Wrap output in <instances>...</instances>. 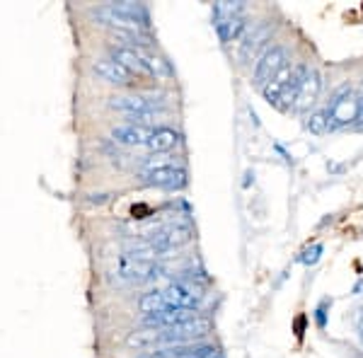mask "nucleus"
Segmentation results:
<instances>
[{"label": "nucleus", "mask_w": 363, "mask_h": 358, "mask_svg": "<svg viewBox=\"0 0 363 358\" xmlns=\"http://www.w3.org/2000/svg\"><path fill=\"white\" fill-rule=\"evenodd\" d=\"M308 66L303 61L298 63H289L281 73L277 75V78L269 83L264 90V97L269 104H274L277 109H291L294 107V99L298 95V90H301L303 80H306L308 75Z\"/></svg>", "instance_id": "f257e3e1"}, {"label": "nucleus", "mask_w": 363, "mask_h": 358, "mask_svg": "<svg viewBox=\"0 0 363 358\" xmlns=\"http://www.w3.org/2000/svg\"><path fill=\"white\" fill-rule=\"evenodd\" d=\"M109 107L124 116L138 119V124H145V119H153L155 114L167 109V99L145 95V92H136V95H114V97H109Z\"/></svg>", "instance_id": "f03ea898"}, {"label": "nucleus", "mask_w": 363, "mask_h": 358, "mask_svg": "<svg viewBox=\"0 0 363 358\" xmlns=\"http://www.w3.org/2000/svg\"><path fill=\"white\" fill-rule=\"evenodd\" d=\"M136 177L148 186H157V189H184L186 186V172L182 167L169 165L165 160H153L145 157L140 162Z\"/></svg>", "instance_id": "7ed1b4c3"}, {"label": "nucleus", "mask_w": 363, "mask_h": 358, "mask_svg": "<svg viewBox=\"0 0 363 358\" xmlns=\"http://www.w3.org/2000/svg\"><path fill=\"white\" fill-rule=\"evenodd\" d=\"M327 121H330V128H339L354 124L359 119V95L351 85H342L332 97L330 107H327Z\"/></svg>", "instance_id": "20e7f679"}, {"label": "nucleus", "mask_w": 363, "mask_h": 358, "mask_svg": "<svg viewBox=\"0 0 363 358\" xmlns=\"http://www.w3.org/2000/svg\"><path fill=\"white\" fill-rule=\"evenodd\" d=\"M291 63V54L286 46H269V49L262 54V58L257 61V68H255V75H252V85L264 90V87L272 83L274 78L284 70L286 66Z\"/></svg>", "instance_id": "39448f33"}, {"label": "nucleus", "mask_w": 363, "mask_h": 358, "mask_svg": "<svg viewBox=\"0 0 363 358\" xmlns=\"http://www.w3.org/2000/svg\"><path fill=\"white\" fill-rule=\"evenodd\" d=\"M213 25L220 42H235L240 32L245 29V5L240 3H218L213 8Z\"/></svg>", "instance_id": "423d86ee"}, {"label": "nucleus", "mask_w": 363, "mask_h": 358, "mask_svg": "<svg viewBox=\"0 0 363 358\" xmlns=\"http://www.w3.org/2000/svg\"><path fill=\"white\" fill-rule=\"evenodd\" d=\"M95 73L99 75L102 80H107L109 85H119V87H136V85H148L150 80L140 78V75L131 73L126 66H121L119 61H114L112 56H104V58H97L95 61Z\"/></svg>", "instance_id": "0eeeda50"}, {"label": "nucleus", "mask_w": 363, "mask_h": 358, "mask_svg": "<svg viewBox=\"0 0 363 358\" xmlns=\"http://www.w3.org/2000/svg\"><path fill=\"white\" fill-rule=\"evenodd\" d=\"M160 296L167 308H184V310H196L199 303L203 301L201 289L194 284H189V281H174V284H167L165 289H160Z\"/></svg>", "instance_id": "6e6552de"}, {"label": "nucleus", "mask_w": 363, "mask_h": 358, "mask_svg": "<svg viewBox=\"0 0 363 358\" xmlns=\"http://www.w3.org/2000/svg\"><path fill=\"white\" fill-rule=\"evenodd\" d=\"M112 274L119 284H143V281L157 279L160 276V267L155 262H138L131 259V257H124Z\"/></svg>", "instance_id": "1a4fd4ad"}, {"label": "nucleus", "mask_w": 363, "mask_h": 358, "mask_svg": "<svg viewBox=\"0 0 363 358\" xmlns=\"http://www.w3.org/2000/svg\"><path fill=\"white\" fill-rule=\"evenodd\" d=\"M199 317V310H184V308H167L157 315L143 317V325L148 330H169V327H177L182 322H189Z\"/></svg>", "instance_id": "9d476101"}, {"label": "nucleus", "mask_w": 363, "mask_h": 358, "mask_svg": "<svg viewBox=\"0 0 363 358\" xmlns=\"http://www.w3.org/2000/svg\"><path fill=\"white\" fill-rule=\"evenodd\" d=\"M320 90H322V78H320V73H318V70L310 68V70H308V75H306V80H303V85H301V90H298V95H296V99H294V107H291V109L298 111V114L308 111L315 102H318Z\"/></svg>", "instance_id": "9b49d317"}, {"label": "nucleus", "mask_w": 363, "mask_h": 358, "mask_svg": "<svg viewBox=\"0 0 363 358\" xmlns=\"http://www.w3.org/2000/svg\"><path fill=\"white\" fill-rule=\"evenodd\" d=\"M155 126L148 124H124V126H116L112 131V136L116 143H124V145H143L148 148L150 138H153Z\"/></svg>", "instance_id": "f8f14e48"}, {"label": "nucleus", "mask_w": 363, "mask_h": 358, "mask_svg": "<svg viewBox=\"0 0 363 358\" xmlns=\"http://www.w3.org/2000/svg\"><path fill=\"white\" fill-rule=\"evenodd\" d=\"M269 39V22H259L255 29H250V34L245 37V42L240 44V58L242 61H252L262 44Z\"/></svg>", "instance_id": "ddd939ff"}, {"label": "nucleus", "mask_w": 363, "mask_h": 358, "mask_svg": "<svg viewBox=\"0 0 363 358\" xmlns=\"http://www.w3.org/2000/svg\"><path fill=\"white\" fill-rule=\"evenodd\" d=\"M179 145V133L174 128H167V126H157L153 131V138L148 143V150H155V152H167L172 148Z\"/></svg>", "instance_id": "4468645a"}, {"label": "nucleus", "mask_w": 363, "mask_h": 358, "mask_svg": "<svg viewBox=\"0 0 363 358\" xmlns=\"http://www.w3.org/2000/svg\"><path fill=\"white\" fill-rule=\"evenodd\" d=\"M308 128H310L313 133H325V131H330V121H327V114H325V111H318V114L310 116Z\"/></svg>", "instance_id": "2eb2a0df"}, {"label": "nucleus", "mask_w": 363, "mask_h": 358, "mask_svg": "<svg viewBox=\"0 0 363 358\" xmlns=\"http://www.w3.org/2000/svg\"><path fill=\"white\" fill-rule=\"evenodd\" d=\"M320 252H322V247H320V245H315L313 250L306 252V257H303V262H306V264H315V262L320 259Z\"/></svg>", "instance_id": "dca6fc26"}]
</instances>
